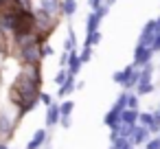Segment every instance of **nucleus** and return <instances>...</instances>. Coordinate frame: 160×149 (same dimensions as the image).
<instances>
[{
	"label": "nucleus",
	"instance_id": "f257e3e1",
	"mask_svg": "<svg viewBox=\"0 0 160 149\" xmlns=\"http://www.w3.org/2000/svg\"><path fill=\"white\" fill-rule=\"evenodd\" d=\"M18 123H20V116H18V110L11 103H7L5 107H0V140L9 142L11 136L18 129Z\"/></svg>",
	"mask_w": 160,
	"mask_h": 149
},
{
	"label": "nucleus",
	"instance_id": "f03ea898",
	"mask_svg": "<svg viewBox=\"0 0 160 149\" xmlns=\"http://www.w3.org/2000/svg\"><path fill=\"white\" fill-rule=\"evenodd\" d=\"M156 64H145L142 68H138V81H136V88L132 92H136L138 97H147V94H153L156 92Z\"/></svg>",
	"mask_w": 160,
	"mask_h": 149
},
{
	"label": "nucleus",
	"instance_id": "7ed1b4c3",
	"mask_svg": "<svg viewBox=\"0 0 160 149\" xmlns=\"http://www.w3.org/2000/svg\"><path fill=\"white\" fill-rule=\"evenodd\" d=\"M112 81L116 86H121L125 92H132L136 88V81H138V68L132 66V64H127L125 68H121V70H116L112 75Z\"/></svg>",
	"mask_w": 160,
	"mask_h": 149
},
{
	"label": "nucleus",
	"instance_id": "20e7f679",
	"mask_svg": "<svg viewBox=\"0 0 160 149\" xmlns=\"http://www.w3.org/2000/svg\"><path fill=\"white\" fill-rule=\"evenodd\" d=\"M62 0H31V11H42L51 18H59Z\"/></svg>",
	"mask_w": 160,
	"mask_h": 149
},
{
	"label": "nucleus",
	"instance_id": "39448f33",
	"mask_svg": "<svg viewBox=\"0 0 160 149\" xmlns=\"http://www.w3.org/2000/svg\"><path fill=\"white\" fill-rule=\"evenodd\" d=\"M156 33H158V27H156V22H153V18L151 20H147L145 24H142V29H140V33H138V40H136V44L138 46H151V42H153V37H156Z\"/></svg>",
	"mask_w": 160,
	"mask_h": 149
},
{
	"label": "nucleus",
	"instance_id": "423d86ee",
	"mask_svg": "<svg viewBox=\"0 0 160 149\" xmlns=\"http://www.w3.org/2000/svg\"><path fill=\"white\" fill-rule=\"evenodd\" d=\"M153 53H151V48H147V46H134V53H132V66H136V68H142L145 64H151L153 62Z\"/></svg>",
	"mask_w": 160,
	"mask_h": 149
},
{
	"label": "nucleus",
	"instance_id": "0eeeda50",
	"mask_svg": "<svg viewBox=\"0 0 160 149\" xmlns=\"http://www.w3.org/2000/svg\"><path fill=\"white\" fill-rule=\"evenodd\" d=\"M105 16H108V9L105 7H101L99 11H90L88 18H86V35H90L94 31H101V22H103Z\"/></svg>",
	"mask_w": 160,
	"mask_h": 149
},
{
	"label": "nucleus",
	"instance_id": "6e6552de",
	"mask_svg": "<svg viewBox=\"0 0 160 149\" xmlns=\"http://www.w3.org/2000/svg\"><path fill=\"white\" fill-rule=\"evenodd\" d=\"M44 123H46V132H53L57 125H59V101H53L51 105H46V116H44Z\"/></svg>",
	"mask_w": 160,
	"mask_h": 149
},
{
	"label": "nucleus",
	"instance_id": "1a4fd4ad",
	"mask_svg": "<svg viewBox=\"0 0 160 149\" xmlns=\"http://www.w3.org/2000/svg\"><path fill=\"white\" fill-rule=\"evenodd\" d=\"M79 11V2L77 0H62L59 5V18H64L66 22H72V18Z\"/></svg>",
	"mask_w": 160,
	"mask_h": 149
},
{
	"label": "nucleus",
	"instance_id": "9d476101",
	"mask_svg": "<svg viewBox=\"0 0 160 149\" xmlns=\"http://www.w3.org/2000/svg\"><path fill=\"white\" fill-rule=\"evenodd\" d=\"M81 68H83V64L79 62V48L77 51H70L68 53V62H66V72L70 77H77L81 72Z\"/></svg>",
	"mask_w": 160,
	"mask_h": 149
},
{
	"label": "nucleus",
	"instance_id": "9b49d317",
	"mask_svg": "<svg viewBox=\"0 0 160 149\" xmlns=\"http://www.w3.org/2000/svg\"><path fill=\"white\" fill-rule=\"evenodd\" d=\"M149 138H151V134H149V132H147L145 127L136 125V127H134V132H132V136H129L127 140H129V142L134 145V149H136V147H142V145H145V142H147Z\"/></svg>",
	"mask_w": 160,
	"mask_h": 149
},
{
	"label": "nucleus",
	"instance_id": "f8f14e48",
	"mask_svg": "<svg viewBox=\"0 0 160 149\" xmlns=\"http://www.w3.org/2000/svg\"><path fill=\"white\" fill-rule=\"evenodd\" d=\"M46 138H48V132H46L44 127H40V129H35V132H33V136H31V140L27 142V147H24V149H42V147H44V142H46Z\"/></svg>",
	"mask_w": 160,
	"mask_h": 149
},
{
	"label": "nucleus",
	"instance_id": "ddd939ff",
	"mask_svg": "<svg viewBox=\"0 0 160 149\" xmlns=\"http://www.w3.org/2000/svg\"><path fill=\"white\" fill-rule=\"evenodd\" d=\"M75 90H77V77H70L68 75V79L57 88V99H68Z\"/></svg>",
	"mask_w": 160,
	"mask_h": 149
},
{
	"label": "nucleus",
	"instance_id": "4468645a",
	"mask_svg": "<svg viewBox=\"0 0 160 149\" xmlns=\"http://www.w3.org/2000/svg\"><path fill=\"white\" fill-rule=\"evenodd\" d=\"M77 48H79V40H77L72 22H68V35L64 40V53H70V51H77Z\"/></svg>",
	"mask_w": 160,
	"mask_h": 149
},
{
	"label": "nucleus",
	"instance_id": "2eb2a0df",
	"mask_svg": "<svg viewBox=\"0 0 160 149\" xmlns=\"http://www.w3.org/2000/svg\"><path fill=\"white\" fill-rule=\"evenodd\" d=\"M75 112V101L72 99H62L59 101V121L62 118H72Z\"/></svg>",
	"mask_w": 160,
	"mask_h": 149
},
{
	"label": "nucleus",
	"instance_id": "dca6fc26",
	"mask_svg": "<svg viewBox=\"0 0 160 149\" xmlns=\"http://www.w3.org/2000/svg\"><path fill=\"white\" fill-rule=\"evenodd\" d=\"M138 112L140 110H123L121 112V123L123 125H129V127L138 125Z\"/></svg>",
	"mask_w": 160,
	"mask_h": 149
},
{
	"label": "nucleus",
	"instance_id": "f3484780",
	"mask_svg": "<svg viewBox=\"0 0 160 149\" xmlns=\"http://www.w3.org/2000/svg\"><path fill=\"white\" fill-rule=\"evenodd\" d=\"M125 110H140V97L136 92H125Z\"/></svg>",
	"mask_w": 160,
	"mask_h": 149
},
{
	"label": "nucleus",
	"instance_id": "a211bd4d",
	"mask_svg": "<svg viewBox=\"0 0 160 149\" xmlns=\"http://www.w3.org/2000/svg\"><path fill=\"white\" fill-rule=\"evenodd\" d=\"M101 40H103V33H101V31H94V33L86 35V40H83V46H90V48H94V46H97Z\"/></svg>",
	"mask_w": 160,
	"mask_h": 149
},
{
	"label": "nucleus",
	"instance_id": "6ab92c4d",
	"mask_svg": "<svg viewBox=\"0 0 160 149\" xmlns=\"http://www.w3.org/2000/svg\"><path fill=\"white\" fill-rule=\"evenodd\" d=\"M92 51H94V48H90V46H81V51H79V62H81L83 66L92 59Z\"/></svg>",
	"mask_w": 160,
	"mask_h": 149
},
{
	"label": "nucleus",
	"instance_id": "aec40b11",
	"mask_svg": "<svg viewBox=\"0 0 160 149\" xmlns=\"http://www.w3.org/2000/svg\"><path fill=\"white\" fill-rule=\"evenodd\" d=\"M9 59V48H7V42H0V72H2L5 64Z\"/></svg>",
	"mask_w": 160,
	"mask_h": 149
},
{
	"label": "nucleus",
	"instance_id": "412c9836",
	"mask_svg": "<svg viewBox=\"0 0 160 149\" xmlns=\"http://www.w3.org/2000/svg\"><path fill=\"white\" fill-rule=\"evenodd\" d=\"M68 79V72H66V68H57V72H55V77H53V81H55V86L59 88L64 81Z\"/></svg>",
	"mask_w": 160,
	"mask_h": 149
},
{
	"label": "nucleus",
	"instance_id": "4be33fe9",
	"mask_svg": "<svg viewBox=\"0 0 160 149\" xmlns=\"http://www.w3.org/2000/svg\"><path fill=\"white\" fill-rule=\"evenodd\" d=\"M55 99H53V94L51 92H44V90H40V94H38V103H42V105H51Z\"/></svg>",
	"mask_w": 160,
	"mask_h": 149
},
{
	"label": "nucleus",
	"instance_id": "5701e85b",
	"mask_svg": "<svg viewBox=\"0 0 160 149\" xmlns=\"http://www.w3.org/2000/svg\"><path fill=\"white\" fill-rule=\"evenodd\" d=\"M40 51H42V57H53L55 55V48L51 46V42H42Z\"/></svg>",
	"mask_w": 160,
	"mask_h": 149
},
{
	"label": "nucleus",
	"instance_id": "b1692460",
	"mask_svg": "<svg viewBox=\"0 0 160 149\" xmlns=\"http://www.w3.org/2000/svg\"><path fill=\"white\" fill-rule=\"evenodd\" d=\"M142 149H160V138H158V136H151V138L142 145Z\"/></svg>",
	"mask_w": 160,
	"mask_h": 149
},
{
	"label": "nucleus",
	"instance_id": "393cba45",
	"mask_svg": "<svg viewBox=\"0 0 160 149\" xmlns=\"http://www.w3.org/2000/svg\"><path fill=\"white\" fill-rule=\"evenodd\" d=\"M149 48H151V53H153V55H158V53H160V31L156 33V37H153V42H151V46H149Z\"/></svg>",
	"mask_w": 160,
	"mask_h": 149
},
{
	"label": "nucleus",
	"instance_id": "a878e982",
	"mask_svg": "<svg viewBox=\"0 0 160 149\" xmlns=\"http://www.w3.org/2000/svg\"><path fill=\"white\" fill-rule=\"evenodd\" d=\"M103 7V0H88V9L90 11H99Z\"/></svg>",
	"mask_w": 160,
	"mask_h": 149
},
{
	"label": "nucleus",
	"instance_id": "bb28decb",
	"mask_svg": "<svg viewBox=\"0 0 160 149\" xmlns=\"http://www.w3.org/2000/svg\"><path fill=\"white\" fill-rule=\"evenodd\" d=\"M66 62H68V53H62L59 55V68H66Z\"/></svg>",
	"mask_w": 160,
	"mask_h": 149
},
{
	"label": "nucleus",
	"instance_id": "cd10ccee",
	"mask_svg": "<svg viewBox=\"0 0 160 149\" xmlns=\"http://www.w3.org/2000/svg\"><path fill=\"white\" fill-rule=\"evenodd\" d=\"M114 5H116V0H103V7H105L108 11H110V9H112Z\"/></svg>",
	"mask_w": 160,
	"mask_h": 149
},
{
	"label": "nucleus",
	"instance_id": "c85d7f7f",
	"mask_svg": "<svg viewBox=\"0 0 160 149\" xmlns=\"http://www.w3.org/2000/svg\"><path fill=\"white\" fill-rule=\"evenodd\" d=\"M0 149H11V147H9V142H2V140H0Z\"/></svg>",
	"mask_w": 160,
	"mask_h": 149
},
{
	"label": "nucleus",
	"instance_id": "c756f323",
	"mask_svg": "<svg viewBox=\"0 0 160 149\" xmlns=\"http://www.w3.org/2000/svg\"><path fill=\"white\" fill-rule=\"evenodd\" d=\"M7 40H9V37H7V35H5L2 31H0V42H7Z\"/></svg>",
	"mask_w": 160,
	"mask_h": 149
},
{
	"label": "nucleus",
	"instance_id": "7c9ffc66",
	"mask_svg": "<svg viewBox=\"0 0 160 149\" xmlns=\"http://www.w3.org/2000/svg\"><path fill=\"white\" fill-rule=\"evenodd\" d=\"M153 22H156V27H158V31H160V16H158V18H153Z\"/></svg>",
	"mask_w": 160,
	"mask_h": 149
},
{
	"label": "nucleus",
	"instance_id": "2f4dec72",
	"mask_svg": "<svg viewBox=\"0 0 160 149\" xmlns=\"http://www.w3.org/2000/svg\"><path fill=\"white\" fill-rule=\"evenodd\" d=\"M108 149H114V147H108Z\"/></svg>",
	"mask_w": 160,
	"mask_h": 149
},
{
	"label": "nucleus",
	"instance_id": "473e14b6",
	"mask_svg": "<svg viewBox=\"0 0 160 149\" xmlns=\"http://www.w3.org/2000/svg\"><path fill=\"white\" fill-rule=\"evenodd\" d=\"M158 136H160V132H158Z\"/></svg>",
	"mask_w": 160,
	"mask_h": 149
},
{
	"label": "nucleus",
	"instance_id": "72a5a7b5",
	"mask_svg": "<svg viewBox=\"0 0 160 149\" xmlns=\"http://www.w3.org/2000/svg\"><path fill=\"white\" fill-rule=\"evenodd\" d=\"M158 138H160V136H158Z\"/></svg>",
	"mask_w": 160,
	"mask_h": 149
}]
</instances>
